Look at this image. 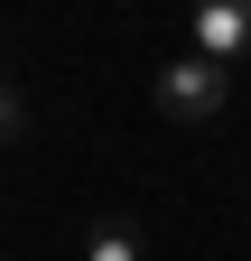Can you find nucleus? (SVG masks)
Returning <instances> with one entry per match:
<instances>
[{"mask_svg": "<svg viewBox=\"0 0 251 261\" xmlns=\"http://www.w3.org/2000/svg\"><path fill=\"white\" fill-rule=\"evenodd\" d=\"M242 47H251V0H205V10H196V56L233 65Z\"/></svg>", "mask_w": 251, "mask_h": 261, "instance_id": "nucleus-2", "label": "nucleus"}, {"mask_svg": "<svg viewBox=\"0 0 251 261\" xmlns=\"http://www.w3.org/2000/svg\"><path fill=\"white\" fill-rule=\"evenodd\" d=\"M28 130V112H19V93H10V75H0V140H19Z\"/></svg>", "mask_w": 251, "mask_h": 261, "instance_id": "nucleus-4", "label": "nucleus"}, {"mask_svg": "<svg viewBox=\"0 0 251 261\" xmlns=\"http://www.w3.org/2000/svg\"><path fill=\"white\" fill-rule=\"evenodd\" d=\"M159 112L168 121H214L224 112V93H233V65H214V56H177V65H159Z\"/></svg>", "mask_w": 251, "mask_h": 261, "instance_id": "nucleus-1", "label": "nucleus"}, {"mask_svg": "<svg viewBox=\"0 0 251 261\" xmlns=\"http://www.w3.org/2000/svg\"><path fill=\"white\" fill-rule=\"evenodd\" d=\"M84 261H149V243H140L131 215H103V224L84 233Z\"/></svg>", "mask_w": 251, "mask_h": 261, "instance_id": "nucleus-3", "label": "nucleus"}]
</instances>
